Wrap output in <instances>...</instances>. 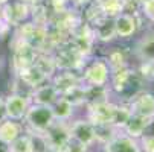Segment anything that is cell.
Listing matches in <instances>:
<instances>
[{
    "mask_svg": "<svg viewBox=\"0 0 154 152\" xmlns=\"http://www.w3.org/2000/svg\"><path fill=\"white\" fill-rule=\"evenodd\" d=\"M145 81L139 75V72L133 67H124L119 70H115L110 75V91H113L121 97V102L130 103L137 94L145 91L143 88Z\"/></svg>",
    "mask_w": 154,
    "mask_h": 152,
    "instance_id": "cell-1",
    "label": "cell"
},
{
    "mask_svg": "<svg viewBox=\"0 0 154 152\" xmlns=\"http://www.w3.org/2000/svg\"><path fill=\"white\" fill-rule=\"evenodd\" d=\"M55 122L51 106H43L31 103L28 111L21 120L23 128L26 133H35V134H45L48 129Z\"/></svg>",
    "mask_w": 154,
    "mask_h": 152,
    "instance_id": "cell-2",
    "label": "cell"
},
{
    "mask_svg": "<svg viewBox=\"0 0 154 152\" xmlns=\"http://www.w3.org/2000/svg\"><path fill=\"white\" fill-rule=\"evenodd\" d=\"M57 70H70V72H82L85 67V59L67 40L63 44L57 46L52 52Z\"/></svg>",
    "mask_w": 154,
    "mask_h": 152,
    "instance_id": "cell-3",
    "label": "cell"
},
{
    "mask_svg": "<svg viewBox=\"0 0 154 152\" xmlns=\"http://www.w3.org/2000/svg\"><path fill=\"white\" fill-rule=\"evenodd\" d=\"M110 67L104 58H96L82 69L81 79L84 85L89 87H107L110 82Z\"/></svg>",
    "mask_w": 154,
    "mask_h": 152,
    "instance_id": "cell-4",
    "label": "cell"
},
{
    "mask_svg": "<svg viewBox=\"0 0 154 152\" xmlns=\"http://www.w3.org/2000/svg\"><path fill=\"white\" fill-rule=\"evenodd\" d=\"M0 15L9 28H18L29 20L31 5L23 0H9L8 3L0 6Z\"/></svg>",
    "mask_w": 154,
    "mask_h": 152,
    "instance_id": "cell-5",
    "label": "cell"
},
{
    "mask_svg": "<svg viewBox=\"0 0 154 152\" xmlns=\"http://www.w3.org/2000/svg\"><path fill=\"white\" fill-rule=\"evenodd\" d=\"M37 55H38V52L35 49H32L29 44L14 38V41H12V59H11L14 73L23 70L29 66H34Z\"/></svg>",
    "mask_w": 154,
    "mask_h": 152,
    "instance_id": "cell-6",
    "label": "cell"
},
{
    "mask_svg": "<svg viewBox=\"0 0 154 152\" xmlns=\"http://www.w3.org/2000/svg\"><path fill=\"white\" fill-rule=\"evenodd\" d=\"M48 142L49 149L63 152V149L67 146V143L72 140L70 139V129H69V122H58L55 120L52 126L43 134Z\"/></svg>",
    "mask_w": 154,
    "mask_h": 152,
    "instance_id": "cell-7",
    "label": "cell"
},
{
    "mask_svg": "<svg viewBox=\"0 0 154 152\" xmlns=\"http://www.w3.org/2000/svg\"><path fill=\"white\" fill-rule=\"evenodd\" d=\"M69 129H70V139L73 142L81 143L87 148L96 143L95 126L89 119H76L73 122H69Z\"/></svg>",
    "mask_w": 154,
    "mask_h": 152,
    "instance_id": "cell-8",
    "label": "cell"
},
{
    "mask_svg": "<svg viewBox=\"0 0 154 152\" xmlns=\"http://www.w3.org/2000/svg\"><path fill=\"white\" fill-rule=\"evenodd\" d=\"M5 99V110H6V117L9 120L21 122L28 111L31 102L29 96L25 94H18V93H11L3 97Z\"/></svg>",
    "mask_w": 154,
    "mask_h": 152,
    "instance_id": "cell-9",
    "label": "cell"
},
{
    "mask_svg": "<svg viewBox=\"0 0 154 152\" xmlns=\"http://www.w3.org/2000/svg\"><path fill=\"white\" fill-rule=\"evenodd\" d=\"M118 103L115 102H104L99 105H93L87 108V117L93 125H112L115 120V113H116Z\"/></svg>",
    "mask_w": 154,
    "mask_h": 152,
    "instance_id": "cell-10",
    "label": "cell"
},
{
    "mask_svg": "<svg viewBox=\"0 0 154 152\" xmlns=\"http://www.w3.org/2000/svg\"><path fill=\"white\" fill-rule=\"evenodd\" d=\"M51 84L55 87L60 96H64L72 88L81 85V73L79 72H70V70H57V73L51 78Z\"/></svg>",
    "mask_w": 154,
    "mask_h": 152,
    "instance_id": "cell-11",
    "label": "cell"
},
{
    "mask_svg": "<svg viewBox=\"0 0 154 152\" xmlns=\"http://www.w3.org/2000/svg\"><path fill=\"white\" fill-rule=\"evenodd\" d=\"M131 114L145 119H154V94L149 91H142L128 103Z\"/></svg>",
    "mask_w": 154,
    "mask_h": 152,
    "instance_id": "cell-12",
    "label": "cell"
},
{
    "mask_svg": "<svg viewBox=\"0 0 154 152\" xmlns=\"http://www.w3.org/2000/svg\"><path fill=\"white\" fill-rule=\"evenodd\" d=\"M89 26H90V29L93 32L95 41H99V43H112V41H115L118 38L116 37V32H115L113 18L99 17L98 20L92 21Z\"/></svg>",
    "mask_w": 154,
    "mask_h": 152,
    "instance_id": "cell-13",
    "label": "cell"
},
{
    "mask_svg": "<svg viewBox=\"0 0 154 152\" xmlns=\"http://www.w3.org/2000/svg\"><path fill=\"white\" fill-rule=\"evenodd\" d=\"M113 25L118 38H130L137 32L140 26V18L122 12L113 18Z\"/></svg>",
    "mask_w": 154,
    "mask_h": 152,
    "instance_id": "cell-14",
    "label": "cell"
},
{
    "mask_svg": "<svg viewBox=\"0 0 154 152\" xmlns=\"http://www.w3.org/2000/svg\"><path fill=\"white\" fill-rule=\"evenodd\" d=\"M104 152H142L139 142L119 131L108 143L104 145Z\"/></svg>",
    "mask_w": 154,
    "mask_h": 152,
    "instance_id": "cell-15",
    "label": "cell"
},
{
    "mask_svg": "<svg viewBox=\"0 0 154 152\" xmlns=\"http://www.w3.org/2000/svg\"><path fill=\"white\" fill-rule=\"evenodd\" d=\"M60 97L55 87L51 84V81L45 82L43 85L37 87L31 91V102L35 105H43V106H52L57 99Z\"/></svg>",
    "mask_w": 154,
    "mask_h": 152,
    "instance_id": "cell-16",
    "label": "cell"
},
{
    "mask_svg": "<svg viewBox=\"0 0 154 152\" xmlns=\"http://www.w3.org/2000/svg\"><path fill=\"white\" fill-rule=\"evenodd\" d=\"M15 75V78L23 84L25 87H28V88L32 91L34 88H37V87H40V85H43L45 82H48L49 79L41 73V70L38 69V67H35V66H29V67H26V69H23V70H20V72H17V73H14Z\"/></svg>",
    "mask_w": 154,
    "mask_h": 152,
    "instance_id": "cell-17",
    "label": "cell"
},
{
    "mask_svg": "<svg viewBox=\"0 0 154 152\" xmlns=\"http://www.w3.org/2000/svg\"><path fill=\"white\" fill-rule=\"evenodd\" d=\"M110 87H89L84 85V106L89 108L104 102H110Z\"/></svg>",
    "mask_w": 154,
    "mask_h": 152,
    "instance_id": "cell-18",
    "label": "cell"
},
{
    "mask_svg": "<svg viewBox=\"0 0 154 152\" xmlns=\"http://www.w3.org/2000/svg\"><path fill=\"white\" fill-rule=\"evenodd\" d=\"M134 55L140 62H154V31L146 32L134 47Z\"/></svg>",
    "mask_w": 154,
    "mask_h": 152,
    "instance_id": "cell-19",
    "label": "cell"
},
{
    "mask_svg": "<svg viewBox=\"0 0 154 152\" xmlns=\"http://www.w3.org/2000/svg\"><path fill=\"white\" fill-rule=\"evenodd\" d=\"M149 123V119H145V117H140V116H134V114H131L128 117V120L125 122V125L122 126L121 131L131 137V139H134V140H139L143 133H145V129Z\"/></svg>",
    "mask_w": 154,
    "mask_h": 152,
    "instance_id": "cell-20",
    "label": "cell"
},
{
    "mask_svg": "<svg viewBox=\"0 0 154 152\" xmlns=\"http://www.w3.org/2000/svg\"><path fill=\"white\" fill-rule=\"evenodd\" d=\"M23 133H25V128H23V123L21 122L6 119L3 123H0V142H3L6 145H11Z\"/></svg>",
    "mask_w": 154,
    "mask_h": 152,
    "instance_id": "cell-21",
    "label": "cell"
},
{
    "mask_svg": "<svg viewBox=\"0 0 154 152\" xmlns=\"http://www.w3.org/2000/svg\"><path fill=\"white\" fill-rule=\"evenodd\" d=\"M51 110H52L54 119L58 120V122H70L73 114H75V106L69 100H66L64 97H61V96L51 106Z\"/></svg>",
    "mask_w": 154,
    "mask_h": 152,
    "instance_id": "cell-22",
    "label": "cell"
},
{
    "mask_svg": "<svg viewBox=\"0 0 154 152\" xmlns=\"http://www.w3.org/2000/svg\"><path fill=\"white\" fill-rule=\"evenodd\" d=\"M105 62L108 64L110 67V72H115V70H119V69H124V67H128V56L125 53V49L124 47H115L108 52L107 58H104Z\"/></svg>",
    "mask_w": 154,
    "mask_h": 152,
    "instance_id": "cell-23",
    "label": "cell"
},
{
    "mask_svg": "<svg viewBox=\"0 0 154 152\" xmlns=\"http://www.w3.org/2000/svg\"><path fill=\"white\" fill-rule=\"evenodd\" d=\"M34 66L38 67L41 70V73L45 75L49 81L57 73V66H55V61H54L52 53H38L37 58H35Z\"/></svg>",
    "mask_w": 154,
    "mask_h": 152,
    "instance_id": "cell-24",
    "label": "cell"
},
{
    "mask_svg": "<svg viewBox=\"0 0 154 152\" xmlns=\"http://www.w3.org/2000/svg\"><path fill=\"white\" fill-rule=\"evenodd\" d=\"M102 14L108 18H115L122 14V0H95Z\"/></svg>",
    "mask_w": 154,
    "mask_h": 152,
    "instance_id": "cell-25",
    "label": "cell"
},
{
    "mask_svg": "<svg viewBox=\"0 0 154 152\" xmlns=\"http://www.w3.org/2000/svg\"><path fill=\"white\" fill-rule=\"evenodd\" d=\"M93 126H95V134H96V143H101V145L108 143L119 133V129L112 125H93Z\"/></svg>",
    "mask_w": 154,
    "mask_h": 152,
    "instance_id": "cell-26",
    "label": "cell"
},
{
    "mask_svg": "<svg viewBox=\"0 0 154 152\" xmlns=\"http://www.w3.org/2000/svg\"><path fill=\"white\" fill-rule=\"evenodd\" d=\"M9 151L11 152H34V146H32V139L31 136L25 131L21 136H18L11 145H9Z\"/></svg>",
    "mask_w": 154,
    "mask_h": 152,
    "instance_id": "cell-27",
    "label": "cell"
},
{
    "mask_svg": "<svg viewBox=\"0 0 154 152\" xmlns=\"http://www.w3.org/2000/svg\"><path fill=\"white\" fill-rule=\"evenodd\" d=\"M61 97H64L66 100H69L75 108L76 106H84V84L75 87V88H72L69 93H66Z\"/></svg>",
    "mask_w": 154,
    "mask_h": 152,
    "instance_id": "cell-28",
    "label": "cell"
},
{
    "mask_svg": "<svg viewBox=\"0 0 154 152\" xmlns=\"http://www.w3.org/2000/svg\"><path fill=\"white\" fill-rule=\"evenodd\" d=\"M32 139V146H34V152H46L49 149L48 142L43 134H35V133H28Z\"/></svg>",
    "mask_w": 154,
    "mask_h": 152,
    "instance_id": "cell-29",
    "label": "cell"
},
{
    "mask_svg": "<svg viewBox=\"0 0 154 152\" xmlns=\"http://www.w3.org/2000/svg\"><path fill=\"white\" fill-rule=\"evenodd\" d=\"M142 79L146 81H154V62H140L139 69H136Z\"/></svg>",
    "mask_w": 154,
    "mask_h": 152,
    "instance_id": "cell-30",
    "label": "cell"
},
{
    "mask_svg": "<svg viewBox=\"0 0 154 152\" xmlns=\"http://www.w3.org/2000/svg\"><path fill=\"white\" fill-rule=\"evenodd\" d=\"M140 14L148 21L154 23V0H143L140 3Z\"/></svg>",
    "mask_w": 154,
    "mask_h": 152,
    "instance_id": "cell-31",
    "label": "cell"
},
{
    "mask_svg": "<svg viewBox=\"0 0 154 152\" xmlns=\"http://www.w3.org/2000/svg\"><path fill=\"white\" fill-rule=\"evenodd\" d=\"M137 142H139L142 152H154V137L152 136H142Z\"/></svg>",
    "mask_w": 154,
    "mask_h": 152,
    "instance_id": "cell-32",
    "label": "cell"
},
{
    "mask_svg": "<svg viewBox=\"0 0 154 152\" xmlns=\"http://www.w3.org/2000/svg\"><path fill=\"white\" fill-rule=\"evenodd\" d=\"M63 152H89V148L81 145V143H76V142L70 140L67 143V146L63 149Z\"/></svg>",
    "mask_w": 154,
    "mask_h": 152,
    "instance_id": "cell-33",
    "label": "cell"
},
{
    "mask_svg": "<svg viewBox=\"0 0 154 152\" xmlns=\"http://www.w3.org/2000/svg\"><path fill=\"white\" fill-rule=\"evenodd\" d=\"M6 110H5V99L3 96H0V123H3L6 120Z\"/></svg>",
    "mask_w": 154,
    "mask_h": 152,
    "instance_id": "cell-34",
    "label": "cell"
},
{
    "mask_svg": "<svg viewBox=\"0 0 154 152\" xmlns=\"http://www.w3.org/2000/svg\"><path fill=\"white\" fill-rule=\"evenodd\" d=\"M11 28L5 23V21H3V18H2V15H0V37H3L8 31H9Z\"/></svg>",
    "mask_w": 154,
    "mask_h": 152,
    "instance_id": "cell-35",
    "label": "cell"
},
{
    "mask_svg": "<svg viewBox=\"0 0 154 152\" xmlns=\"http://www.w3.org/2000/svg\"><path fill=\"white\" fill-rule=\"evenodd\" d=\"M143 136H152V137H154V119L149 120V123H148V126H146V129H145Z\"/></svg>",
    "mask_w": 154,
    "mask_h": 152,
    "instance_id": "cell-36",
    "label": "cell"
},
{
    "mask_svg": "<svg viewBox=\"0 0 154 152\" xmlns=\"http://www.w3.org/2000/svg\"><path fill=\"white\" fill-rule=\"evenodd\" d=\"M92 0H70V3H75V5H79V6H85L87 3H90Z\"/></svg>",
    "mask_w": 154,
    "mask_h": 152,
    "instance_id": "cell-37",
    "label": "cell"
},
{
    "mask_svg": "<svg viewBox=\"0 0 154 152\" xmlns=\"http://www.w3.org/2000/svg\"><path fill=\"white\" fill-rule=\"evenodd\" d=\"M0 152H11V151H9V145L0 142Z\"/></svg>",
    "mask_w": 154,
    "mask_h": 152,
    "instance_id": "cell-38",
    "label": "cell"
},
{
    "mask_svg": "<svg viewBox=\"0 0 154 152\" xmlns=\"http://www.w3.org/2000/svg\"><path fill=\"white\" fill-rule=\"evenodd\" d=\"M46 152H58V151H54V149H48Z\"/></svg>",
    "mask_w": 154,
    "mask_h": 152,
    "instance_id": "cell-39",
    "label": "cell"
},
{
    "mask_svg": "<svg viewBox=\"0 0 154 152\" xmlns=\"http://www.w3.org/2000/svg\"><path fill=\"white\" fill-rule=\"evenodd\" d=\"M0 66H2V59H0Z\"/></svg>",
    "mask_w": 154,
    "mask_h": 152,
    "instance_id": "cell-40",
    "label": "cell"
},
{
    "mask_svg": "<svg viewBox=\"0 0 154 152\" xmlns=\"http://www.w3.org/2000/svg\"><path fill=\"white\" fill-rule=\"evenodd\" d=\"M140 2H143V0H140Z\"/></svg>",
    "mask_w": 154,
    "mask_h": 152,
    "instance_id": "cell-41",
    "label": "cell"
},
{
    "mask_svg": "<svg viewBox=\"0 0 154 152\" xmlns=\"http://www.w3.org/2000/svg\"><path fill=\"white\" fill-rule=\"evenodd\" d=\"M101 152H104V151H101Z\"/></svg>",
    "mask_w": 154,
    "mask_h": 152,
    "instance_id": "cell-42",
    "label": "cell"
}]
</instances>
